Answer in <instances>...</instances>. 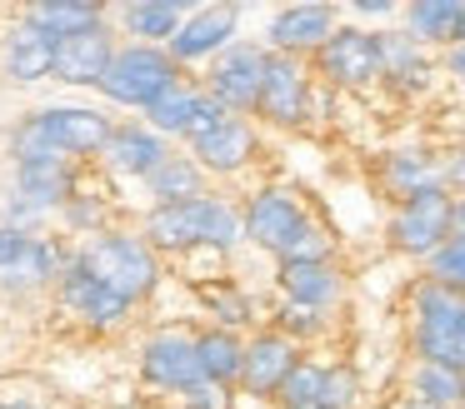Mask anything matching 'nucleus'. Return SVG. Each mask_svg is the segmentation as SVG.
I'll return each mask as SVG.
<instances>
[{
	"instance_id": "obj_27",
	"label": "nucleus",
	"mask_w": 465,
	"mask_h": 409,
	"mask_svg": "<svg viewBox=\"0 0 465 409\" xmlns=\"http://www.w3.org/2000/svg\"><path fill=\"white\" fill-rule=\"evenodd\" d=\"M155 205H191V200L205 195V170L195 165L191 155H165L161 165L145 175Z\"/></svg>"
},
{
	"instance_id": "obj_37",
	"label": "nucleus",
	"mask_w": 465,
	"mask_h": 409,
	"mask_svg": "<svg viewBox=\"0 0 465 409\" xmlns=\"http://www.w3.org/2000/svg\"><path fill=\"white\" fill-rule=\"evenodd\" d=\"M221 120H231V110H225V105H215V100L201 90V105H195V115H191V130H185V140H201V135H211V130L221 125Z\"/></svg>"
},
{
	"instance_id": "obj_10",
	"label": "nucleus",
	"mask_w": 465,
	"mask_h": 409,
	"mask_svg": "<svg viewBox=\"0 0 465 409\" xmlns=\"http://www.w3.org/2000/svg\"><path fill=\"white\" fill-rule=\"evenodd\" d=\"M235 25H241V5H201V10H191V15H185V25L171 35L165 55H171L175 65L215 60L235 40Z\"/></svg>"
},
{
	"instance_id": "obj_2",
	"label": "nucleus",
	"mask_w": 465,
	"mask_h": 409,
	"mask_svg": "<svg viewBox=\"0 0 465 409\" xmlns=\"http://www.w3.org/2000/svg\"><path fill=\"white\" fill-rule=\"evenodd\" d=\"M415 305V359L420 365H450L460 369L465 359V299L450 295L445 285H435V279H420L411 295Z\"/></svg>"
},
{
	"instance_id": "obj_47",
	"label": "nucleus",
	"mask_w": 465,
	"mask_h": 409,
	"mask_svg": "<svg viewBox=\"0 0 465 409\" xmlns=\"http://www.w3.org/2000/svg\"><path fill=\"white\" fill-rule=\"evenodd\" d=\"M305 409H325V404H305Z\"/></svg>"
},
{
	"instance_id": "obj_30",
	"label": "nucleus",
	"mask_w": 465,
	"mask_h": 409,
	"mask_svg": "<svg viewBox=\"0 0 465 409\" xmlns=\"http://www.w3.org/2000/svg\"><path fill=\"white\" fill-rule=\"evenodd\" d=\"M31 20L61 40V35H75V30L105 25V5L101 0H41V5L31 10Z\"/></svg>"
},
{
	"instance_id": "obj_16",
	"label": "nucleus",
	"mask_w": 465,
	"mask_h": 409,
	"mask_svg": "<svg viewBox=\"0 0 465 409\" xmlns=\"http://www.w3.org/2000/svg\"><path fill=\"white\" fill-rule=\"evenodd\" d=\"M305 219V205H301V195L295 190H261V195L245 205V215H241V229H245V239H255L261 249H281L285 239L295 235V225Z\"/></svg>"
},
{
	"instance_id": "obj_29",
	"label": "nucleus",
	"mask_w": 465,
	"mask_h": 409,
	"mask_svg": "<svg viewBox=\"0 0 465 409\" xmlns=\"http://www.w3.org/2000/svg\"><path fill=\"white\" fill-rule=\"evenodd\" d=\"M411 399L420 409H465V369L450 365H415Z\"/></svg>"
},
{
	"instance_id": "obj_24",
	"label": "nucleus",
	"mask_w": 465,
	"mask_h": 409,
	"mask_svg": "<svg viewBox=\"0 0 465 409\" xmlns=\"http://www.w3.org/2000/svg\"><path fill=\"white\" fill-rule=\"evenodd\" d=\"M195 359H201V379L215 389L225 385H241V359H245V339L235 329H205L195 335Z\"/></svg>"
},
{
	"instance_id": "obj_12",
	"label": "nucleus",
	"mask_w": 465,
	"mask_h": 409,
	"mask_svg": "<svg viewBox=\"0 0 465 409\" xmlns=\"http://www.w3.org/2000/svg\"><path fill=\"white\" fill-rule=\"evenodd\" d=\"M55 289H61V305L71 309V315H81L85 325H95V329H111V325H121V319L131 315V305H125L115 289H105L81 259H71V265L55 275Z\"/></svg>"
},
{
	"instance_id": "obj_49",
	"label": "nucleus",
	"mask_w": 465,
	"mask_h": 409,
	"mask_svg": "<svg viewBox=\"0 0 465 409\" xmlns=\"http://www.w3.org/2000/svg\"><path fill=\"white\" fill-rule=\"evenodd\" d=\"M460 369H465V359H460Z\"/></svg>"
},
{
	"instance_id": "obj_46",
	"label": "nucleus",
	"mask_w": 465,
	"mask_h": 409,
	"mask_svg": "<svg viewBox=\"0 0 465 409\" xmlns=\"http://www.w3.org/2000/svg\"><path fill=\"white\" fill-rule=\"evenodd\" d=\"M395 409H420V404H415V399H401V404H395Z\"/></svg>"
},
{
	"instance_id": "obj_43",
	"label": "nucleus",
	"mask_w": 465,
	"mask_h": 409,
	"mask_svg": "<svg viewBox=\"0 0 465 409\" xmlns=\"http://www.w3.org/2000/svg\"><path fill=\"white\" fill-rule=\"evenodd\" d=\"M450 239H460V245H465V200H455V205H450Z\"/></svg>"
},
{
	"instance_id": "obj_18",
	"label": "nucleus",
	"mask_w": 465,
	"mask_h": 409,
	"mask_svg": "<svg viewBox=\"0 0 465 409\" xmlns=\"http://www.w3.org/2000/svg\"><path fill=\"white\" fill-rule=\"evenodd\" d=\"M251 155H255V130H251V120H241V115L221 120L211 135L191 140V160L205 175H211V170L215 175H231V170H241Z\"/></svg>"
},
{
	"instance_id": "obj_45",
	"label": "nucleus",
	"mask_w": 465,
	"mask_h": 409,
	"mask_svg": "<svg viewBox=\"0 0 465 409\" xmlns=\"http://www.w3.org/2000/svg\"><path fill=\"white\" fill-rule=\"evenodd\" d=\"M0 409H35V404H25V399H11V404H0Z\"/></svg>"
},
{
	"instance_id": "obj_14",
	"label": "nucleus",
	"mask_w": 465,
	"mask_h": 409,
	"mask_svg": "<svg viewBox=\"0 0 465 409\" xmlns=\"http://www.w3.org/2000/svg\"><path fill=\"white\" fill-rule=\"evenodd\" d=\"M335 15L341 10L335 5H285L281 15L271 20V30H265V40H271V55H291L301 60L305 50H321L325 40L335 35Z\"/></svg>"
},
{
	"instance_id": "obj_25",
	"label": "nucleus",
	"mask_w": 465,
	"mask_h": 409,
	"mask_svg": "<svg viewBox=\"0 0 465 409\" xmlns=\"http://www.w3.org/2000/svg\"><path fill=\"white\" fill-rule=\"evenodd\" d=\"M191 10L195 5H181V0H135L121 10V20L135 35V45H171V35L185 25Z\"/></svg>"
},
{
	"instance_id": "obj_32",
	"label": "nucleus",
	"mask_w": 465,
	"mask_h": 409,
	"mask_svg": "<svg viewBox=\"0 0 465 409\" xmlns=\"http://www.w3.org/2000/svg\"><path fill=\"white\" fill-rule=\"evenodd\" d=\"M321 385H325V365H315V359H301V365L291 369V379L281 385V409H305V404H321Z\"/></svg>"
},
{
	"instance_id": "obj_48",
	"label": "nucleus",
	"mask_w": 465,
	"mask_h": 409,
	"mask_svg": "<svg viewBox=\"0 0 465 409\" xmlns=\"http://www.w3.org/2000/svg\"><path fill=\"white\" fill-rule=\"evenodd\" d=\"M460 45H465V25H460Z\"/></svg>"
},
{
	"instance_id": "obj_13",
	"label": "nucleus",
	"mask_w": 465,
	"mask_h": 409,
	"mask_svg": "<svg viewBox=\"0 0 465 409\" xmlns=\"http://www.w3.org/2000/svg\"><path fill=\"white\" fill-rule=\"evenodd\" d=\"M111 55H115V40H111V30H105V25L75 30V35H61V40H55V65H51V75L61 80V85H101Z\"/></svg>"
},
{
	"instance_id": "obj_17",
	"label": "nucleus",
	"mask_w": 465,
	"mask_h": 409,
	"mask_svg": "<svg viewBox=\"0 0 465 409\" xmlns=\"http://www.w3.org/2000/svg\"><path fill=\"white\" fill-rule=\"evenodd\" d=\"M75 195V165L61 155L51 160H21L15 165V200H25L31 209H61Z\"/></svg>"
},
{
	"instance_id": "obj_15",
	"label": "nucleus",
	"mask_w": 465,
	"mask_h": 409,
	"mask_svg": "<svg viewBox=\"0 0 465 409\" xmlns=\"http://www.w3.org/2000/svg\"><path fill=\"white\" fill-rule=\"evenodd\" d=\"M141 375L151 379V385H161V389H175V394H191L195 385H205L191 335H155V339H145Z\"/></svg>"
},
{
	"instance_id": "obj_41",
	"label": "nucleus",
	"mask_w": 465,
	"mask_h": 409,
	"mask_svg": "<svg viewBox=\"0 0 465 409\" xmlns=\"http://www.w3.org/2000/svg\"><path fill=\"white\" fill-rule=\"evenodd\" d=\"M185 399H191V409H221V389L215 385H195Z\"/></svg>"
},
{
	"instance_id": "obj_33",
	"label": "nucleus",
	"mask_w": 465,
	"mask_h": 409,
	"mask_svg": "<svg viewBox=\"0 0 465 409\" xmlns=\"http://www.w3.org/2000/svg\"><path fill=\"white\" fill-rule=\"evenodd\" d=\"M425 279H435V285H445L450 295H460L465 299V245L460 239H445L440 249L430 255V275Z\"/></svg>"
},
{
	"instance_id": "obj_40",
	"label": "nucleus",
	"mask_w": 465,
	"mask_h": 409,
	"mask_svg": "<svg viewBox=\"0 0 465 409\" xmlns=\"http://www.w3.org/2000/svg\"><path fill=\"white\" fill-rule=\"evenodd\" d=\"M440 185L455 190V200H465V145L450 150V155L440 160Z\"/></svg>"
},
{
	"instance_id": "obj_19",
	"label": "nucleus",
	"mask_w": 465,
	"mask_h": 409,
	"mask_svg": "<svg viewBox=\"0 0 465 409\" xmlns=\"http://www.w3.org/2000/svg\"><path fill=\"white\" fill-rule=\"evenodd\" d=\"M51 65H55V35H51V30H41L31 15H25L21 25L5 35V70L31 85V80L51 75Z\"/></svg>"
},
{
	"instance_id": "obj_38",
	"label": "nucleus",
	"mask_w": 465,
	"mask_h": 409,
	"mask_svg": "<svg viewBox=\"0 0 465 409\" xmlns=\"http://www.w3.org/2000/svg\"><path fill=\"white\" fill-rule=\"evenodd\" d=\"M61 209H65V219H71L75 229H95V225H101V205H95V200H85V195H71Z\"/></svg>"
},
{
	"instance_id": "obj_31",
	"label": "nucleus",
	"mask_w": 465,
	"mask_h": 409,
	"mask_svg": "<svg viewBox=\"0 0 465 409\" xmlns=\"http://www.w3.org/2000/svg\"><path fill=\"white\" fill-rule=\"evenodd\" d=\"M331 249H335L331 229L305 215L301 225H295V235L275 249V259H281V265H331Z\"/></svg>"
},
{
	"instance_id": "obj_26",
	"label": "nucleus",
	"mask_w": 465,
	"mask_h": 409,
	"mask_svg": "<svg viewBox=\"0 0 465 409\" xmlns=\"http://www.w3.org/2000/svg\"><path fill=\"white\" fill-rule=\"evenodd\" d=\"M281 289L285 305L331 309L341 299V275H335V265H281Z\"/></svg>"
},
{
	"instance_id": "obj_3",
	"label": "nucleus",
	"mask_w": 465,
	"mask_h": 409,
	"mask_svg": "<svg viewBox=\"0 0 465 409\" xmlns=\"http://www.w3.org/2000/svg\"><path fill=\"white\" fill-rule=\"evenodd\" d=\"M75 259H81L105 289H115L125 305L145 299L155 289V279H161V259H155V249L145 245L141 235H95Z\"/></svg>"
},
{
	"instance_id": "obj_44",
	"label": "nucleus",
	"mask_w": 465,
	"mask_h": 409,
	"mask_svg": "<svg viewBox=\"0 0 465 409\" xmlns=\"http://www.w3.org/2000/svg\"><path fill=\"white\" fill-rule=\"evenodd\" d=\"M445 65H450V75L465 85V45H450V55H445Z\"/></svg>"
},
{
	"instance_id": "obj_9",
	"label": "nucleus",
	"mask_w": 465,
	"mask_h": 409,
	"mask_svg": "<svg viewBox=\"0 0 465 409\" xmlns=\"http://www.w3.org/2000/svg\"><path fill=\"white\" fill-rule=\"evenodd\" d=\"M311 75H305L301 60L291 55H271L265 65V80H261V100H255V115L271 120V125H301L311 115Z\"/></svg>"
},
{
	"instance_id": "obj_21",
	"label": "nucleus",
	"mask_w": 465,
	"mask_h": 409,
	"mask_svg": "<svg viewBox=\"0 0 465 409\" xmlns=\"http://www.w3.org/2000/svg\"><path fill=\"white\" fill-rule=\"evenodd\" d=\"M460 25H465V5L460 0H415L405 5V35L415 45H460Z\"/></svg>"
},
{
	"instance_id": "obj_5",
	"label": "nucleus",
	"mask_w": 465,
	"mask_h": 409,
	"mask_svg": "<svg viewBox=\"0 0 465 409\" xmlns=\"http://www.w3.org/2000/svg\"><path fill=\"white\" fill-rule=\"evenodd\" d=\"M265 65H271V50L265 45H251V40H231L221 55L211 60L205 70V95L215 105H225L231 115H255V100H261V80H265Z\"/></svg>"
},
{
	"instance_id": "obj_34",
	"label": "nucleus",
	"mask_w": 465,
	"mask_h": 409,
	"mask_svg": "<svg viewBox=\"0 0 465 409\" xmlns=\"http://www.w3.org/2000/svg\"><path fill=\"white\" fill-rule=\"evenodd\" d=\"M355 399H361V379H355V369H345V365H325L321 404H325V409H355Z\"/></svg>"
},
{
	"instance_id": "obj_20",
	"label": "nucleus",
	"mask_w": 465,
	"mask_h": 409,
	"mask_svg": "<svg viewBox=\"0 0 465 409\" xmlns=\"http://www.w3.org/2000/svg\"><path fill=\"white\" fill-rule=\"evenodd\" d=\"M171 155L165 150V140L155 135V130H145V125H115V135H111V145H105V165L115 170V175H151L161 160Z\"/></svg>"
},
{
	"instance_id": "obj_11",
	"label": "nucleus",
	"mask_w": 465,
	"mask_h": 409,
	"mask_svg": "<svg viewBox=\"0 0 465 409\" xmlns=\"http://www.w3.org/2000/svg\"><path fill=\"white\" fill-rule=\"evenodd\" d=\"M301 365V349L281 335V329H261L255 339H245V359H241V385L255 399H275L281 385L291 379V369Z\"/></svg>"
},
{
	"instance_id": "obj_36",
	"label": "nucleus",
	"mask_w": 465,
	"mask_h": 409,
	"mask_svg": "<svg viewBox=\"0 0 465 409\" xmlns=\"http://www.w3.org/2000/svg\"><path fill=\"white\" fill-rule=\"evenodd\" d=\"M321 329H325L321 309H301V305H285L281 309V335L291 339V345H295V339H315Z\"/></svg>"
},
{
	"instance_id": "obj_35",
	"label": "nucleus",
	"mask_w": 465,
	"mask_h": 409,
	"mask_svg": "<svg viewBox=\"0 0 465 409\" xmlns=\"http://www.w3.org/2000/svg\"><path fill=\"white\" fill-rule=\"evenodd\" d=\"M205 305L215 309V319H221V329H241V325H251V299L245 295H235V289H205Z\"/></svg>"
},
{
	"instance_id": "obj_39",
	"label": "nucleus",
	"mask_w": 465,
	"mask_h": 409,
	"mask_svg": "<svg viewBox=\"0 0 465 409\" xmlns=\"http://www.w3.org/2000/svg\"><path fill=\"white\" fill-rule=\"evenodd\" d=\"M25 245H31V235H21V229L0 225V275H11V265L25 255Z\"/></svg>"
},
{
	"instance_id": "obj_4",
	"label": "nucleus",
	"mask_w": 465,
	"mask_h": 409,
	"mask_svg": "<svg viewBox=\"0 0 465 409\" xmlns=\"http://www.w3.org/2000/svg\"><path fill=\"white\" fill-rule=\"evenodd\" d=\"M175 80H181V65L165 55V45H121L95 90L111 95L115 105H141L145 110L161 90H171Z\"/></svg>"
},
{
	"instance_id": "obj_42",
	"label": "nucleus",
	"mask_w": 465,
	"mask_h": 409,
	"mask_svg": "<svg viewBox=\"0 0 465 409\" xmlns=\"http://www.w3.org/2000/svg\"><path fill=\"white\" fill-rule=\"evenodd\" d=\"M355 15L381 20V15H395V5H391V0H361V5H355Z\"/></svg>"
},
{
	"instance_id": "obj_22",
	"label": "nucleus",
	"mask_w": 465,
	"mask_h": 409,
	"mask_svg": "<svg viewBox=\"0 0 465 409\" xmlns=\"http://www.w3.org/2000/svg\"><path fill=\"white\" fill-rule=\"evenodd\" d=\"M381 35V80L395 90H425L430 85V60L405 30H375Z\"/></svg>"
},
{
	"instance_id": "obj_23",
	"label": "nucleus",
	"mask_w": 465,
	"mask_h": 409,
	"mask_svg": "<svg viewBox=\"0 0 465 409\" xmlns=\"http://www.w3.org/2000/svg\"><path fill=\"white\" fill-rule=\"evenodd\" d=\"M381 185L391 190L395 200L425 195V190H445L440 185V160H435L430 150H395L381 165Z\"/></svg>"
},
{
	"instance_id": "obj_7",
	"label": "nucleus",
	"mask_w": 465,
	"mask_h": 409,
	"mask_svg": "<svg viewBox=\"0 0 465 409\" xmlns=\"http://www.w3.org/2000/svg\"><path fill=\"white\" fill-rule=\"evenodd\" d=\"M35 130L45 135V145L55 150L61 160H91V155H105L115 125L91 105H51L35 115Z\"/></svg>"
},
{
	"instance_id": "obj_6",
	"label": "nucleus",
	"mask_w": 465,
	"mask_h": 409,
	"mask_svg": "<svg viewBox=\"0 0 465 409\" xmlns=\"http://www.w3.org/2000/svg\"><path fill=\"white\" fill-rule=\"evenodd\" d=\"M450 205H455L450 190H425V195L401 200V205H395V219H391V245L401 249V255L430 259L435 249L450 239Z\"/></svg>"
},
{
	"instance_id": "obj_8",
	"label": "nucleus",
	"mask_w": 465,
	"mask_h": 409,
	"mask_svg": "<svg viewBox=\"0 0 465 409\" xmlns=\"http://www.w3.org/2000/svg\"><path fill=\"white\" fill-rule=\"evenodd\" d=\"M315 65H321V75L341 90L375 85V80H381V35H375V30H355V25L335 30V35L315 50Z\"/></svg>"
},
{
	"instance_id": "obj_28",
	"label": "nucleus",
	"mask_w": 465,
	"mask_h": 409,
	"mask_svg": "<svg viewBox=\"0 0 465 409\" xmlns=\"http://www.w3.org/2000/svg\"><path fill=\"white\" fill-rule=\"evenodd\" d=\"M195 105H201V85L181 75L171 90H161V95L145 105V130H155V135H185Z\"/></svg>"
},
{
	"instance_id": "obj_1",
	"label": "nucleus",
	"mask_w": 465,
	"mask_h": 409,
	"mask_svg": "<svg viewBox=\"0 0 465 409\" xmlns=\"http://www.w3.org/2000/svg\"><path fill=\"white\" fill-rule=\"evenodd\" d=\"M241 215H235V205H225V200L215 195H201L191 200V205H151V215H145V245L151 249H231L235 239H241Z\"/></svg>"
}]
</instances>
